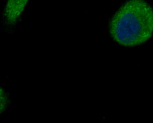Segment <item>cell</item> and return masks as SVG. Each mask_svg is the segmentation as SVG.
Returning a JSON list of instances; mask_svg holds the SVG:
<instances>
[{
	"label": "cell",
	"instance_id": "obj_1",
	"mask_svg": "<svg viewBox=\"0 0 153 123\" xmlns=\"http://www.w3.org/2000/svg\"><path fill=\"white\" fill-rule=\"evenodd\" d=\"M152 9L145 0H128L113 16L109 25L111 36L122 46L143 44L152 35Z\"/></svg>",
	"mask_w": 153,
	"mask_h": 123
},
{
	"label": "cell",
	"instance_id": "obj_2",
	"mask_svg": "<svg viewBox=\"0 0 153 123\" xmlns=\"http://www.w3.org/2000/svg\"><path fill=\"white\" fill-rule=\"evenodd\" d=\"M29 0H7L4 9L5 20L10 25L18 21Z\"/></svg>",
	"mask_w": 153,
	"mask_h": 123
},
{
	"label": "cell",
	"instance_id": "obj_3",
	"mask_svg": "<svg viewBox=\"0 0 153 123\" xmlns=\"http://www.w3.org/2000/svg\"><path fill=\"white\" fill-rule=\"evenodd\" d=\"M8 104V98L4 89L0 87V114H1Z\"/></svg>",
	"mask_w": 153,
	"mask_h": 123
}]
</instances>
